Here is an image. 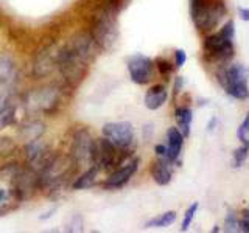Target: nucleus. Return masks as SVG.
<instances>
[{"instance_id":"4468645a","label":"nucleus","mask_w":249,"mask_h":233,"mask_svg":"<svg viewBox=\"0 0 249 233\" xmlns=\"http://www.w3.org/2000/svg\"><path fill=\"white\" fill-rule=\"evenodd\" d=\"M100 173V168L97 165H92L83 176H80L73 182V188L75 190H84V188H89L93 183L97 182V176Z\"/></svg>"},{"instance_id":"dca6fc26","label":"nucleus","mask_w":249,"mask_h":233,"mask_svg":"<svg viewBox=\"0 0 249 233\" xmlns=\"http://www.w3.org/2000/svg\"><path fill=\"white\" fill-rule=\"evenodd\" d=\"M176 221V212H167V213H162L159 216L153 217L151 221L146 222V227L148 229H160V227H168Z\"/></svg>"},{"instance_id":"f257e3e1","label":"nucleus","mask_w":249,"mask_h":233,"mask_svg":"<svg viewBox=\"0 0 249 233\" xmlns=\"http://www.w3.org/2000/svg\"><path fill=\"white\" fill-rule=\"evenodd\" d=\"M117 13H119V6L112 2H107L100 8L93 17L90 34L101 50H112L117 42V37H119Z\"/></svg>"},{"instance_id":"9d476101","label":"nucleus","mask_w":249,"mask_h":233,"mask_svg":"<svg viewBox=\"0 0 249 233\" xmlns=\"http://www.w3.org/2000/svg\"><path fill=\"white\" fill-rule=\"evenodd\" d=\"M184 135L181 134V131L178 128H170L167 131V160L170 163H176L179 155L182 151V145H184Z\"/></svg>"},{"instance_id":"6e6552de","label":"nucleus","mask_w":249,"mask_h":233,"mask_svg":"<svg viewBox=\"0 0 249 233\" xmlns=\"http://www.w3.org/2000/svg\"><path fill=\"white\" fill-rule=\"evenodd\" d=\"M59 104V92L58 89H41L35 93H31L30 98L27 100V107L30 111L35 112H44V114H50Z\"/></svg>"},{"instance_id":"423d86ee","label":"nucleus","mask_w":249,"mask_h":233,"mask_svg":"<svg viewBox=\"0 0 249 233\" xmlns=\"http://www.w3.org/2000/svg\"><path fill=\"white\" fill-rule=\"evenodd\" d=\"M126 66L132 83L143 85L153 80L154 62L151 58L145 56V54H132V56L128 58Z\"/></svg>"},{"instance_id":"9b49d317","label":"nucleus","mask_w":249,"mask_h":233,"mask_svg":"<svg viewBox=\"0 0 249 233\" xmlns=\"http://www.w3.org/2000/svg\"><path fill=\"white\" fill-rule=\"evenodd\" d=\"M168 98V92L162 84H156L145 93V106L150 111H158L160 109Z\"/></svg>"},{"instance_id":"f3484780","label":"nucleus","mask_w":249,"mask_h":233,"mask_svg":"<svg viewBox=\"0 0 249 233\" xmlns=\"http://www.w3.org/2000/svg\"><path fill=\"white\" fill-rule=\"evenodd\" d=\"M14 75V66L11 59L0 58V85H6Z\"/></svg>"},{"instance_id":"bb28decb","label":"nucleus","mask_w":249,"mask_h":233,"mask_svg":"<svg viewBox=\"0 0 249 233\" xmlns=\"http://www.w3.org/2000/svg\"><path fill=\"white\" fill-rule=\"evenodd\" d=\"M182 84H184L182 78H181V76H178V78H176V83H175V92H176V93H178V92H181Z\"/></svg>"},{"instance_id":"f8f14e48","label":"nucleus","mask_w":249,"mask_h":233,"mask_svg":"<svg viewBox=\"0 0 249 233\" xmlns=\"http://www.w3.org/2000/svg\"><path fill=\"white\" fill-rule=\"evenodd\" d=\"M171 163L165 159H159L153 162L151 165V176L158 185H168L171 182Z\"/></svg>"},{"instance_id":"6ab92c4d","label":"nucleus","mask_w":249,"mask_h":233,"mask_svg":"<svg viewBox=\"0 0 249 233\" xmlns=\"http://www.w3.org/2000/svg\"><path fill=\"white\" fill-rule=\"evenodd\" d=\"M198 208H199V204H198V202H193V204L185 210L184 221H182V225H181V230H182V232H185L187 229L190 227V224H192V221H193L195 215H196Z\"/></svg>"},{"instance_id":"1a4fd4ad","label":"nucleus","mask_w":249,"mask_h":233,"mask_svg":"<svg viewBox=\"0 0 249 233\" xmlns=\"http://www.w3.org/2000/svg\"><path fill=\"white\" fill-rule=\"evenodd\" d=\"M137 169H139V159H132L126 163V165L119 166L106 179V182H105L106 188H111V190L122 188L123 185H126L129 182V179L136 174Z\"/></svg>"},{"instance_id":"7ed1b4c3","label":"nucleus","mask_w":249,"mask_h":233,"mask_svg":"<svg viewBox=\"0 0 249 233\" xmlns=\"http://www.w3.org/2000/svg\"><path fill=\"white\" fill-rule=\"evenodd\" d=\"M224 0H190V16L199 31H210L226 14Z\"/></svg>"},{"instance_id":"ddd939ff","label":"nucleus","mask_w":249,"mask_h":233,"mask_svg":"<svg viewBox=\"0 0 249 233\" xmlns=\"http://www.w3.org/2000/svg\"><path fill=\"white\" fill-rule=\"evenodd\" d=\"M176 123H178V129L181 131V134L184 137L190 135V128H192V121H193V112L190 107H178L176 112Z\"/></svg>"},{"instance_id":"0eeeda50","label":"nucleus","mask_w":249,"mask_h":233,"mask_svg":"<svg viewBox=\"0 0 249 233\" xmlns=\"http://www.w3.org/2000/svg\"><path fill=\"white\" fill-rule=\"evenodd\" d=\"M93 138L88 129H80L73 137L70 157L76 165H92Z\"/></svg>"},{"instance_id":"a211bd4d","label":"nucleus","mask_w":249,"mask_h":233,"mask_svg":"<svg viewBox=\"0 0 249 233\" xmlns=\"http://www.w3.org/2000/svg\"><path fill=\"white\" fill-rule=\"evenodd\" d=\"M249 154V145H245L241 143L240 148H237L235 151H233V159H232V165L235 168H240L241 165H243V162L246 160Z\"/></svg>"},{"instance_id":"aec40b11","label":"nucleus","mask_w":249,"mask_h":233,"mask_svg":"<svg viewBox=\"0 0 249 233\" xmlns=\"http://www.w3.org/2000/svg\"><path fill=\"white\" fill-rule=\"evenodd\" d=\"M237 137L241 143L245 145H249V112L246 114L245 120L241 121L240 128L237 129Z\"/></svg>"},{"instance_id":"393cba45","label":"nucleus","mask_w":249,"mask_h":233,"mask_svg":"<svg viewBox=\"0 0 249 233\" xmlns=\"http://www.w3.org/2000/svg\"><path fill=\"white\" fill-rule=\"evenodd\" d=\"M240 225H241V230L243 232H249V210H246V212L243 213V216H241Z\"/></svg>"},{"instance_id":"39448f33","label":"nucleus","mask_w":249,"mask_h":233,"mask_svg":"<svg viewBox=\"0 0 249 233\" xmlns=\"http://www.w3.org/2000/svg\"><path fill=\"white\" fill-rule=\"evenodd\" d=\"M101 134L106 140H109L115 148L123 151H131L132 145H134V128L129 121H114L106 123Z\"/></svg>"},{"instance_id":"20e7f679","label":"nucleus","mask_w":249,"mask_h":233,"mask_svg":"<svg viewBox=\"0 0 249 233\" xmlns=\"http://www.w3.org/2000/svg\"><path fill=\"white\" fill-rule=\"evenodd\" d=\"M218 80H220L226 93L231 95L232 98L240 101L249 98L248 70L241 64H233L221 68L218 72Z\"/></svg>"},{"instance_id":"2eb2a0df","label":"nucleus","mask_w":249,"mask_h":233,"mask_svg":"<svg viewBox=\"0 0 249 233\" xmlns=\"http://www.w3.org/2000/svg\"><path fill=\"white\" fill-rule=\"evenodd\" d=\"M45 131V126L41 121H30L27 124H23L22 129H20V134L25 137V140L31 142V140H36L39 138Z\"/></svg>"},{"instance_id":"b1692460","label":"nucleus","mask_w":249,"mask_h":233,"mask_svg":"<svg viewBox=\"0 0 249 233\" xmlns=\"http://www.w3.org/2000/svg\"><path fill=\"white\" fill-rule=\"evenodd\" d=\"M154 152L159 159H165L167 160V146L165 145H156L154 146Z\"/></svg>"},{"instance_id":"4be33fe9","label":"nucleus","mask_w":249,"mask_h":233,"mask_svg":"<svg viewBox=\"0 0 249 233\" xmlns=\"http://www.w3.org/2000/svg\"><path fill=\"white\" fill-rule=\"evenodd\" d=\"M156 67H158L160 75H170L171 72H173V66H171L167 59H162V58H159L158 61H156Z\"/></svg>"},{"instance_id":"f03ea898","label":"nucleus","mask_w":249,"mask_h":233,"mask_svg":"<svg viewBox=\"0 0 249 233\" xmlns=\"http://www.w3.org/2000/svg\"><path fill=\"white\" fill-rule=\"evenodd\" d=\"M233 36H235V28L233 22L228 20L220 31L213 34H209L204 39V56L212 62H220L224 64L233 56Z\"/></svg>"},{"instance_id":"5701e85b","label":"nucleus","mask_w":249,"mask_h":233,"mask_svg":"<svg viewBox=\"0 0 249 233\" xmlns=\"http://www.w3.org/2000/svg\"><path fill=\"white\" fill-rule=\"evenodd\" d=\"M185 61H187V53L182 49H178L175 51V66L178 68H181L185 64Z\"/></svg>"},{"instance_id":"a878e982","label":"nucleus","mask_w":249,"mask_h":233,"mask_svg":"<svg viewBox=\"0 0 249 233\" xmlns=\"http://www.w3.org/2000/svg\"><path fill=\"white\" fill-rule=\"evenodd\" d=\"M238 16L241 20H249V8H238Z\"/></svg>"},{"instance_id":"412c9836","label":"nucleus","mask_w":249,"mask_h":233,"mask_svg":"<svg viewBox=\"0 0 249 233\" xmlns=\"http://www.w3.org/2000/svg\"><path fill=\"white\" fill-rule=\"evenodd\" d=\"M224 227L228 232H235L238 227V219H237V215L233 212H229L228 216H226V222H224Z\"/></svg>"}]
</instances>
